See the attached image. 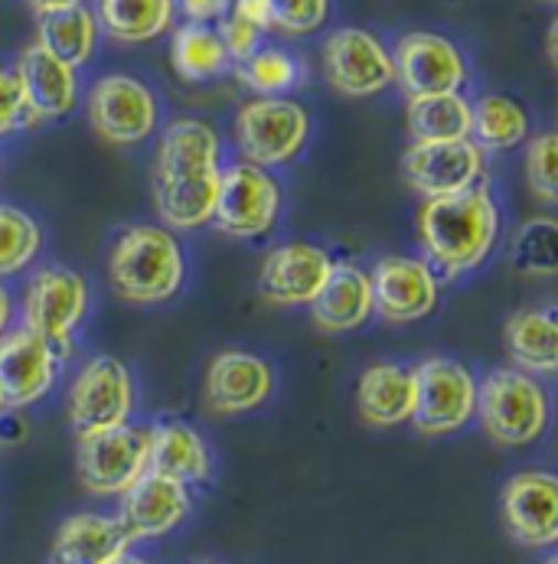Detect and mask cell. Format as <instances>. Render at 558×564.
Wrapping results in <instances>:
<instances>
[{"label":"cell","mask_w":558,"mask_h":564,"mask_svg":"<svg viewBox=\"0 0 558 564\" xmlns=\"http://www.w3.org/2000/svg\"><path fill=\"white\" fill-rule=\"evenodd\" d=\"M509 264L526 278H556L558 271V226L539 216L516 229L509 242Z\"/></svg>","instance_id":"32"},{"label":"cell","mask_w":558,"mask_h":564,"mask_svg":"<svg viewBox=\"0 0 558 564\" xmlns=\"http://www.w3.org/2000/svg\"><path fill=\"white\" fill-rule=\"evenodd\" d=\"M43 245V232L33 216L17 206H0V278L23 271Z\"/></svg>","instance_id":"33"},{"label":"cell","mask_w":558,"mask_h":564,"mask_svg":"<svg viewBox=\"0 0 558 564\" xmlns=\"http://www.w3.org/2000/svg\"><path fill=\"white\" fill-rule=\"evenodd\" d=\"M203 564H213V562H203Z\"/></svg>","instance_id":"48"},{"label":"cell","mask_w":558,"mask_h":564,"mask_svg":"<svg viewBox=\"0 0 558 564\" xmlns=\"http://www.w3.org/2000/svg\"><path fill=\"white\" fill-rule=\"evenodd\" d=\"M549 3H556V0H549Z\"/></svg>","instance_id":"47"},{"label":"cell","mask_w":558,"mask_h":564,"mask_svg":"<svg viewBox=\"0 0 558 564\" xmlns=\"http://www.w3.org/2000/svg\"><path fill=\"white\" fill-rule=\"evenodd\" d=\"M7 326H10V294L0 288V336L7 333Z\"/></svg>","instance_id":"42"},{"label":"cell","mask_w":558,"mask_h":564,"mask_svg":"<svg viewBox=\"0 0 558 564\" xmlns=\"http://www.w3.org/2000/svg\"><path fill=\"white\" fill-rule=\"evenodd\" d=\"M418 236L444 274H468L486 261L500 236V213L486 186L428 199L418 213Z\"/></svg>","instance_id":"1"},{"label":"cell","mask_w":558,"mask_h":564,"mask_svg":"<svg viewBox=\"0 0 558 564\" xmlns=\"http://www.w3.org/2000/svg\"><path fill=\"white\" fill-rule=\"evenodd\" d=\"M36 43L43 50H50L56 59H63L66 66L79 69L92 59L95 43H98V20L95 10H88L85 3L60 10V13H46L40 17V33Z\"/></svg>","instance_id":"29"},{"label":"cell","mask_w":558,"mask_h":564,"mask_svg":"<svg viewBox=\"0 0 558 564\" xmlns=\"http://www.w3.org/2000/svg\"><path fill=\"white\" fill-rule=\"evenodd\" d=\"M408 131L415 144H438V141H468L471 134V101L461 91L441 95H415L405 108Z\"/></svg>","instance_id":"27"},{"label":"cell","mask_w":558,"mask_h":564,"mask_svg":"<svg viewBox=\"0 0 558 564\" xmlns=\"http://www.w3.org/2000/svg\"><path fill=\"white\" fill-rule=\"evenodd\" d=\"M330 268H333V258L318 245H281L261 264V274H258L261 297L278 307H304L326 284Z\"/></svg>","instance_id":"16"},{"label":"cell","mask_w":558,"mask_h":564,"mask_svg":"<svg viewBox=\"0 0 558 564\" xmlns=\"http://www.w3.org/2000/svg\"><path fill=\"white\" fill-rule=\"evenodd\" d=\"M546 564H558V558H549V562H546Z\"/></svg>","instance_id":"46"},{"label":"cell","mask_w":558,"mask_h":564,"mask_svg":"<svg viewBox=\"0 0 558 564\" xmlns=\"http://www.w3.org/2000/svg\"><path fill=\"white\" fill-rule=\"evenodd\" d=\"M556 154L558 138L556 134H539L529 144L526 154V176H529V189L539 203L552 206L558 199V176H556Z\"/></svg>","instance_id":"36"},{"label":"cell","mask_w":558,"mask_h":564,"mask_svg":"<svg viewBox=\"0 0 558 564\" xmlns=\"http://www.w3.org/2000/svg\"><path fill=\"white\" fill-rule=\"evenodd\" d=\"M556 43H558V23H552V26H549V63H552V66H558Z\"/></svg>","instance_id":"43"},{"label":"cell","mask_w":558,"mask_h":564,"mask_svg":"<svg viewBox=\"0 0 558 564\" xmlns=\"http://www.w3.org/2000/svg\"><path fill=\"white\" fill-rule=\"evenodd\" d=\"M60 372V349L30 326L0 336V392L3 404L26 408L40 402Z\"/></svg>","instance_id":"12"},{"label":"cell","mask_w":558,"mask_h":564,"mask_svg":"<svg viewBox=\"0 0 558 564\" xmlns=\"http://www.w3.org/2000/svg\"><path fill=\"white\" fill-rule=\"evenodd\" d=\"M13 76L20 82V91H23V105H26V118L30 121L66 118L76 108V101H79L76 69L66 66L63 59H56L40 43L26 46L20 53Z\"/></svg>","instance_id":"18"},{"label":"cell","mask_w":558,"mask_h":564,"mask_svg":"<svg viewBox=\"0 0 558 564\" xmlns=\"http://www.w3.org/2000/svg\"><path fill=\"white\" fill-rule=\"evenodd\" d=\"M88 121L108 144L131 148L154 134L158 98L141 79L105 76L88 91Z\"/></svg>","instance_id":"8"},{"label":"cell","mask_w":558,"mask_h":564,"mask_svg":"<svg viewBox=\"0 0 558 564\" xmlns=\"http://www.w3.org/2000/svg\"><path fill=\"white\" fill-rule=\"evenodd\" d=\"M131 535L118 519L82 512L63 522L53 542V564H111L128 555Z\"/></svg>","instance_id":"23"},{"label":"cell","mask_w":558,"mask_h":564,"mask_svg":"<svg viewBox=\"0 0 558 564\" xmlns=\"http://www.w3.org/2000/svg\"><path fill=\"white\" fill-rule=\"evenodd\" d=\"M173 10V0H98L95 20L118 43H148L170 30Z\"/></svg>","instance_id":"28"},{"label":"cell","mask_w":558,"mask_h":564,"mask_svg":"<svg viewBox=\"0 0 558 564\" xmlns=\"http://www.w3.org/2000/svg\"><path fill=\"white\" fill-rule=\"evenodd\" d=\"M26 121V105H23V91L13 73L0 69V134L20 128Z\"/></svg>","instance_id":"38"},{"label":"cell","mask_w":558,"mask_h":564,"mask_svg":"<svg viewBox=\"0 0 558 564\" xmlns=\"http://www.w3.org/2000/svg\"><path fill=\"white\" fill-rule=\"evenodd\" d=\"M275 376L265 359L229 349L210 362L206 372V404L216 414H245L271 395Z\"/></svg>","instance_id":"20"},{"label":"cell","mask_w":558,"mask_h":564,"mask_svg":"<svg viewBox=\"0 0 558 564\" xmlns=\"http://www.w3.org/2000/svg\"><path fill=\"white\" fill-rule=\"evenodd\" d=\"M108 278L128 304H163L183 284V251L167 229L131 226L111 248Z\"/></svg>","instance_id":"2"},{"label":"cell","mask_w":558,"mask_h":564,"mask_svg":"<svg viewBox=\"0 0 558 564\" xmlns=\"http://www.w3.org/2000/svg\"><path fill=\"white\" fill-rule=\"evenodd\" d=\"M148 434H151L148 470L183 486L203 484L210 477V451L193 427L180 421H158Z\"/></svg>","instance_id":"25"},{"label":"cell","mask_w":558,"mask_h":564,"mask_svg":"<svg viewBox=\"0 0 558 564\" xmlns=\"http://www.w3.org/2000/svg\"><path fill=\"white\" fill-rule=\"evenodd\" d=\"M190 512V492L186 486L160 477L154 470H144L135 484L121 492V525L128 529L131 542L138 539H158L176 529Z\"/></svg>","instance_id":"19"},{"label":"cell","mask_w":558,"mask_h":564,"mask_svg":"<svg viewBox=\"0 0 558 564\" xmlns=\"http://www.w3.org/2000/svg\"><path fill=\"white\" fill-rule=\"evenodd\" d=\"M151 434L131 424L79 437V480L88 492L121 496L148 470Z\"/></svg>","instance_id":"7"},{"label":"cell","mask_w":558,"mask_h":564,"mask_svg":"<svg viewBox=\"0 0 558 564\" xmlns=\"http://www.w3.org/2000/svg\"><path fill=\"white\" fill-rule=\"evenodd\" d=\"M373 311L389 323H411L428 317L438 304V278L428 261L389 254L383 258L373 274Z\"/></svg>","instance_id":"14"},{"label":"cell","mask_w":558,"mask_h":564,"mask_svg":"<svg viewBox=\"0 0 558 564\" xmlns=\"http://www.w3.org/2000/svg\"><path fill=\"white\" fill-rule=\"evenodd\" d=\"M40 17H46V13H60V10H69V7H79L82 0H26Z\"/></svg>","instance_id":"41"},{"label":"cell","mask_w":558,"mask_h":564,"mask_svg":"<svg viewBox=\"0 0 558 564\" xmlns=\"http://www.w3.org/2000/svg\"><path fill=\"white\" fill-rule=\"evenodd\" d=\"M311 134L308 111L278 95H261L245 101L236 115V144L242 158L255 166H278L294 161Z\"/></svg>","instance_id":"4"},{"label":"cell","mask_w":558,"mask_h":564,"mask_svg":"<svg viewBox=\"0 0 558 564\" xmlns=\"http://www.w3.org/2000/svg\"><path fill=\"white\" fill-rule=\"evenodd\" d=\"M503 339L519 369L543 376H552L558 369V317L552 307L516 311L503 326Z\"/></svg>","instance_id":"26"},{"label":"cell","mask_w":558,"mask_h":564,"mask_svg":"<svg viewBox=\"0 0 558 564\" xmlns=\"http://www.w3.org/2000/svg\"><path fill=\"white\" fill-rule=\"evenodd\" d=\"M233 13H236V17H242L245 23L258 26L261 33H265V30H271V13H268V0H236Z\"/></svg>","instance_id":"40"},{"label":"cell","mask_w":558,"mask_h":564,"mask_svg":"<svg viewBox=\"0 0 558 564\" xmlns=\"http://www.w3.org/2000/svg\"><path fill=\"white\" fill-rule=\"evenodd\" d=\"M415 404V379L411 369L396 362H376L360 376L356 386V411L373 427H396L411 421Z\"/></svg>","instance_id":"24"},{"label":"cell","mask_w":558,"mask_h":564,"mask_svg":"<svg viewBox=\"0 0 558 564\" xmlns=\"http://www.w3.org/2000/svg\"><path fill=\"white\" fill-rule=\"evenodd\" d=\"M111 564H151V562H144V558H131V555H121L118 562H111Z\"/></svg>","instance_id":"44"},{"label":"cell","mask_w":558,"mask_h":564,"mask_svg":"<svg viewBox=\"0 0 558 564\" xmlns=\"http://www.w3.org/2000/svg\"><path fill=\"white\" fill-rule=\"evenodd\" d=\"M271 30H281L288 36L314 33L330 17V0H268Z\"/></svg>","instance_id":"35"},{"label":"cell","mask_w":558,"mask_h":564,"mask_svg":"<svg viewBox=\"0 0 558 564\" xmlns=\"http://www.w3.org/2000/svg\"><path fill=\"white\" fill-rule=\"evenodd\" d=\"M239 79L258 95H281L301 79V66L285 50H255L239 63Z\"/></svg>","instance_id":"34"},{"label":"cell","mask_w":558,"mask_h":564,"mask_svg":"<svg viewBox=\"0 0 558 564\" xmlns=\"http://www.w3.org/2000/svg\"><path fill=\"white\" fill-rule=\"evenodd\" d=\"M281 189L265 173V166L242 161L219 173V193L213 206V223L236 239H258L278 223Z\"/></svg>","instance_id":"6"},{"label":"cell","mask_w":558,"mask_h":564,"mask_svg":"<svg viewBox=\"0 0 558 564\" xmlns=\"http://www.w3.org/2000/svg\"><path fill=\"white\" fill-rule=\"evenodd\" d=\"M503 522L529 549H549L558 539V480L552 474H516L503 489Z\"/></svg>","instance_id":"17"},{"label":"cell","mask_w":558,"mask_h":564,"mask_svg":"<svg viewBox=\"0 0 558 564\" xmlns=\"http://www.w3.org/2000/svg\"><path fill=\"white\" fill-rule=\"evenodd\" d=\"M483 170V151L471 141H438V144H415L401 158V176L411 189L425 199L454 196L474 186Z\"/></svg>","instance_id":"15"},{"label":"cell","mask_w":558,"mask_h":564,"mask_svg":"<svg viewBox=\"0 0 558 564\" xmlns=\"http://www.w3.org/2000/svg\"><path fill=\"white\" fill-rule=\"evenodd\" d=\"M396 82L405 88L408 98L415 95H441V91H461L468 82V63L461 50L438 33H405L393 53Z\"/></svg>","instance_id":"11"},{"label":"cell","mask_w":558,"mask_h":564,"mask_svg":"<svg viewBox=\"0 0 558 564\" xmlns=\"http://www.w3.org/2000/svg\"><path fill=\"white\" fill-rule=\"evenodd\" d=\"M3 408H7V404H3V392H0V411H3Z\"/></svg>","instance_id":"45"},{"label":"cell","mask_w":558,"mask_h":564,"mask_svg":"<svg viewBox=\"0 0 558 564\" xmlns=\"http://www.w3.org/2000/svg\"><path fill=\"white\" fill-rule=\"evenodd\" d=\"M308 307L323 333H350L363 326L373 314L369 274L360 271L356 264H333L326 284Z\"/></svg>","instance_id":"22"},{"label":"cell","mask_w":558,"mask_h":564,"mask_svg":"<svg viewBox=\"0 0 558 564\" xmlns=\"http://www.w3.org/2000/svg\"><path fill=\"white\" fill-rule=\"evenodd\" d=\"M170 59H173V69L186 82L216 79L229 66V56H226L219 33L210 30L206 23L176 26L173 40H170Z\"/></svg>","instance_id":"31"},{"label":"cell","mask_w":558,"mask_h":564,"mask_svg":"<svg viewBox=\"0 0 558 564\" xmlns=\"http://www.w3.org/2000/svg\"><path fill=\"white\" fill-rule=\"evenodd\" d=\"M219 166V134L196 118H176L167 124L158 148L154 183H176L203 173H216Z\"/></svg>","instance_id":"21"},{"label":"cell","mask_w":558,"mask_h":564,"mask_svg":"<svg viewBox=\"0 0 558 564\" xmlns=\"http://www.w3.org/2000/svg\"><path fill=\"white\" fill-rule=\"evenodd\" d=\"M480 424L500 447H526L549 424V399L543 386L519 369H496L477 389Z\"/></svg>","instance_id":"3"},{"label":"cell","mask_w":558,"mask_h":564,"mask_svg":"<svg viewBox=\"0 0 558 564\" xmlns=\"http://www.w3.org/2000/svg\"><path fill=\"white\" fill-rule=\"evenodd\" d=\"M411 421L421 434H451L477 414V379L454 359H428L411 369Z\"/></svg>","instance_id":"5"},{"label":"cell","mask_w":558,"mask_h":564,"mask_svg":"<svg viewBox=\"0 0 558 564\" xmlns=\"http://www.w3.org/2000/svg\"><path fill=\"white\" fill-rule=\"evenodd\" d=\"M131 404L135 389L128 366L115 356H98L82 369L69 389V421L76 434L85 437L95 431L128 424Z\"/></svg>","instance_id":"10"},{"label":"cell","mask_w":558,"mask_h":564,"mask_svg":"<svg viewBox=\"0 0 558 564\" xmlns=\"http://www.w3.org/2000/svg\"><path fill=\"white\" fill-rule=\"evenodd\" d=\"M88 311V288L79 271L53 264L36 274L26 291V326L63 349Z\"/></svg>","instance_id":"13"},{"label":"cell","mask_w":558,"mask_h":564,"mask_svg":"<svg viewBox=\"0 0 558 564\" xmlns=\"http://www.w3.org/2000/svg\"><path fill=\"white\" fill-rule=\"evenodd\" d=\"M229 0H180V10L190 23H210V20H223Z\"/></svg>","instance_id":"39"},{"label":"cell","mask_w":558,"mask_h":564,"mask_svg":"<svg viewBox=\"0 0 558 564\" xmlns=\"http://www.w3.org/2000/svg\"><path fill=\"white\" fill-rule=\"evenodd\" d=\"M323 73L326 82L350 98H369L386 91L396 82L393 53L366 30L343 26L323 43Z\"/></svg>","instance_id":"9"},{"label":"cell","mask_w":558,"mask_h":564,"mask_svg":"<svg viewBox=\"0 0 558 564\" xmlns=\"http://www.w3.org/2000/svg\"><path fill=\"white\" fill-rule=\"evenodd\" d=\"M529 134V115L506 95H486L471 105V134L468 141L477 151H509Z\"/></svg>","instance_id":"30"},{"label":"cell","mask_w":558,"mask_h":564,"mask_svg":"<svg viewBox=\"0 0 558 564\" xmlns=\"http://www.w3.org/2000/svg\"><path fill=\"white\" fill-rule=\"evenodd\" d=\"M216 33H219V40H223V46H226V56L236 59V63H245V59L258 50V40H261V30L251 26V23H245L236 13L226 17L223 26H219Z\"/></svg>","instance_id":"37"}]
</instances>
